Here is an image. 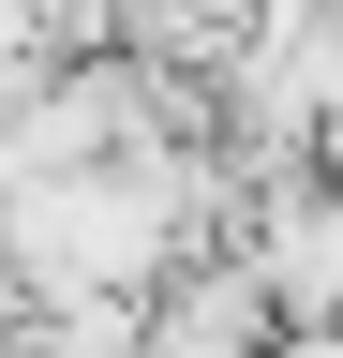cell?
Returning <instances> with one entry per match:
<instances>
[{
    "label": "cell",
    "mask_w": 343,
    "mask_h": 358,
    "mask_svg": "<svg viewBox=\"0 0 343 358\" xmlns=\"http://www.w3.org/2000/svg\"><path fill=\"white\" fill-rule=\"evenodd\" d=\"M239 254H254V284H269V313H284V329H298V313H343V179H314V164L254 179Z\"/></svg>",
    "instance_id": "obj_1"
},
{
    "label": "cell",
    "mask_w": 343,
    "mask_h": 358,
    "mask_svg": "<svg viewBox=\"0 0 343 358\" xmlns=\"http://www.w3.org/2000/svg\"><path fill=\"white\" fill-rule=\"evenodd\" d=\"M269 329H284V313H269V284H254V254L224 239V254H180L149 284V343L135 358H254Z\"/></svg>",
    "instance_id": "obj_2"
},
{
    "label": "cell",
    "mask_w": 343,
    "mask_h": 358,
    "mask_svg": "<svg viewBox=\"0 0 343 358\" xmlns=\"http://www.w3.org/2000/svg\"><path fill=\"white\" fill-rule=\"evenodd\" d=\"M314 179H343V90H328V120H314Z\"/></svg>",
    "instance_id": "obj_3"
},
{
    "label": "cell",
    "mask_w": 343,
    "mask_h": 358,
    "mask_svg": "<svg viewBox=\"0 0 343 358\" xmlns=\"http://www.w3.org/2000/svg\"><path fill=\"white\" fill-rule=\"evenodd\" d=\"M15 45H30V0H0V60H15Z\"/></svg>",
    "instance_id": "obj_4"
}]
</instances>
